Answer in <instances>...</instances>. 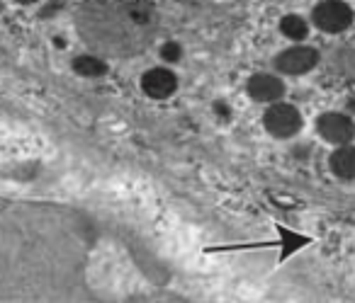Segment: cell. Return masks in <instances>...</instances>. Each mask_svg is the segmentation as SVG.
<instances>
[{
    "instance_id": "2",
    "label": "cell",
    "mask_w": 355,
    "mask_h": 303,
    "mask_svg": "<svg viewBox=\"0 0 355 303\" xmlns=\"http://www.w3.org/2000/svg\"><path fill=\"white\" fill-rule=\"evenodd\" d=\"M302 124H304V119H302L300 109L290 102H282V100L270 102V107H268L266 114H263V127H266V131L275 138L297 136V134L302 131Z\"/></svg>"
},
{
    "instance_id": "14",
    "label": "cell",
    "mask_w": 355,
    "mask_h": 303,
    "mask_svg": "<svg viewBox=\"0 0 355 303\" xmlns=\"http://www.w3.org/2000/svg\"><path fill=\"white\" fill-rule=\"evenodd\" d=\"M15 3H20V6H32V3H37V0H15Z\"/></svg>"
},
{
    "instance_id": "5",
    "label": "cell",
    "mask_w": 355,
    "mask_h": 303,
    "mask_svg": "<svg viewBox=\"0 0 355 303\" xmlns=\"http://www.w3.org/2000/svg\"><path fill=\"white\" fill-rule=\"evenodd\" d=\"M316 131L331 146H343L355 138V122L343 112H324L316 119Z\"/></svg>"
},
{
    "instance_id": "10",
    "label": "cell",
    "mask_w": 355,
    "mask_h": 303,
    "mask_svg": "<svg viewBox=\"0 0 355 303\" xmlns=\"http://www.w3.org/2000/svg\"><path fill=\"white\" fill-rule=\"evenodd\" d=\"M280 32L287 37L290 42H304L306 37H309V25H306V20L302 15H297V12H290V15H285L280 20Z\"/></svg>"
},
{
    "instance_id": "12",
    "label": "cell",
    "mask_w": 355,
    "mask_h": 303,
    "mask_svg": "<svg viewBox=\"0 0 355 303\" xmlns=\"http://www.w3.org/2000/svg\"><path fill=\"white\" fill-rule=\"evenodd\" d=\"M158 54H161V59L166 64H178V61L183 59V46L178 44V42H163Z\"/></svg>"
},
{
    "instance_id": "3",
    "label": "cell",
    "mask_w": 355,
    "mask_h": 303,
    "mask_svg": "<svg viewBox=\"0 0 355 303\" xmlns=\"http://www.w3.org/2000/svg\"><path fill=\"white\" fill-rule=\"evenodd\" d=\"M353 8L343 0H321L319 6H314V10H311L314 27L326 32V35H340L353 25Z\"/></svg>"
},
{
    "instance_id": "9",
    "label": "cell",
    "mask_w": 355,
    "mask_h": 303,
    "mask_svg": "<svg viewBox=\"0 0 355 303\" xmlns=\"http://www.w3.org/2000/svg\"><path fill=\"white\" fill-rule=\"evenodd\" d=\"M73 71L80 78H103L107 73V61L93 54H80L73 59Z\"/></svg>"
},
{
    "instance_id": "7",
    "label": "cell",
    "mask_w": 355,
    "mask_h": 303,
    "mask_svg": "<svg viewBox=\"0 0 355 303\" xmlns=\"http://www.w3.org/2000/svg\"><path fill=\"white\" fill-rule=\"evenodd\" d=\"M246 93L253 102H277L285 95V83L272 73H253L246 83Z\"/></svg>"
},
{
    "instance_id": "13",
    "label": "cell",
    "mask_w": 355,
    "mask_h": 303,
    "mask_svg": "<svg viewBox=\"0 0 355 303\" xmlns=\"http://www.w3.org/2000/svg\"><path fill=\"white\" fill-rule=\"evenodd\" d=\"M214 112H217V119H222V122L232 119V107H229V102H214Z\"/></svg>"
},
{
    "instance_id": "15",
    "label": "cell",
    "mask_w": 355,
    "mask_h": 303,
    "mask_svg": "<svg viewBox=\"0 0 355 303\" xmlns=\"http://www.w3.org/2000/svg\"><path fill=\"white\" fill-rule=\"evenodd\" d=\"M178 3H193V0H178Z\"/></svg>"
},
{
    "instance_id": "16",
    "label": "cell",
    "mask_w": 355,
    "mask_h": 303,
    "mask_svg": "<svg viewBox=\"0 0 355 303\" xmlns=\"http://www.w3.org/2000/svg\"><path fill=\"white\" fill-rule=\"evenodd\" d=\"M0 10H3V6H0Z\"/></svg>"
},
{
    "instance_id": "1",
    "label": "cell",
    "mask_w": 355,
    "mask_h": 303,
    "mask_svg": "<svg viewBox=\"0 0 355 303\" xmlns=\"http://www.w3.org/2000/svg\"><path fill=\"white\" fill-rule=\"evenodd\" d=\"M76 25L95 51L132 59L156 37L158 10L151 0H83Z\"/></svg>"
},
{
    "instance_id": "6",
    "label": "cell",
    "mask_w": 355,
    "mask_h": 303,
    "mask_svg": "<svg viewBox=\"0 0 355 303\" xmlns=\"http://www.w3.org/2000/svg\"><path fill=\"white\" fill-rule=\"evenodd\" d=\"M141 90L151 100H168L178 90V75L171 68H163V66L148 68L141 75Z\"/></svg>"
},
{
    "instance_id": "8",
    "label": "cell",
    "mask_w": 355,
    "mask_h": 303,
    "mask_svg": "<svg viewBox=\"0 0 355 303\" xmlns=\"http://www.w3.org/2000/svg\"><path fill=\"white\" fill-rule=\"evenodd\" d=\"M329 167L338 180L353 182L355 180V146L343 143V146H336V151L329 158Z\"/></svg>"
},
{
    "instance_id": "11",
    "label": "cell",
    "mask_w": 355,
    "mask_h": 303,
    "mask_svg": "<svg viewBox=\"0 0 355 303\" xmlns=\"http://www.w3.org/2000/svg\"><path fill=\"white\" fill-rule=\"evenodd\" d=\"M334 66L343 75H348V78H355V49L338 51V54H336V59H334Z\"/></svg>"
},
{
    "instance_id": "4",
    "label": "cell",
    "mask_w": 355,
    "mask_h": 303,
    "mask_svg": "<svg viewBox=\"0 0 355 303\" xmlns=\"http://www.w3.org/2000/svg\"><path fill=\"white\" fill-rule=\"evenodd\" d=\"M319 56L321 54L314 46H304L300 42V44L280 51V54L272 59V66H275V71L282 75H304L319 66Z\"/></svg>"
}]
</instances>
